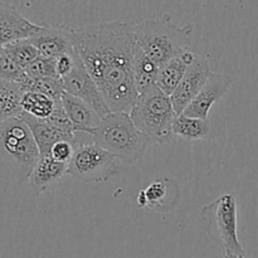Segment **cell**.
<instances>
[{"label": "cell", "instance_id": "cell-14", "mask_svg": "<svg viewBox=\"0 0 258 258\" xmlns=\"http://www.w3.org/2000/svg\"><path fill=\"white\" fill-rule=\"evenodd\" d=\"M62 105L71 123H72L76 135L77 134L91 135V133L100 125L101 120H102L100 115L88 103L71 93H63Z\"/></svg>", "mask_w": 258, "mask_h": 258}, {"label": "cell", "instance_id": "cell-26", "mask_svg": "<svg viewBox=\"0 0 258 258\" xmlns=\"http://www.w3.org/2000/svg\"><path fill=\"white\" fill-rule=\"evenodd\" d=\"M73 155H75V143L72 141H58L50 150V156L63 164H70Z\"/></svg>", "mask_w": 258, "mask_h": 258}, {"label": "cell", "instance_id": "cell-22", "mask_svg": "<svg viewBox=\"0 0 258 258\" xmlns=\"http://www.w3.org/2000/svg\"><path fill=\"white\" fill-rule=\"evenodd\" d=\"M4 49L12 57V59L18 66H20L23 70H25L30 63H33L39 57V52L34 47V44L30 42L29 38L18 39L14 40V42L8 43L7 45H4Z\"/></svg>", "mask_w": 258, "mask_h": 258}, {"label": "cell", "instance_id": "cell-18", "mask_svg": "<svg viewBox=\"0 0 258 258\" xmlns=\"http://www.w3.org/2000/svg\"><path fill=\"white\" fill-rule=\"evenodd\" d=\"M160 68L141 50L139 45H134V82L138 93L145 92L153 85H156V78Z\"/></svg>", "mask_w": 258, "mask_h": 258}, {"label": "cell", "instance_id": "cell-19", "mask_svg": "<svg viewBox=\"0 0 258 258\" xmlns=\"http://www.w3.org/2000/svg\"><path fill=\"white\" fill-rule=\"evenodd\" d=\"M174 136H179L184 141L193 143V141L204 140L211 134V126L208 120L198 117H190L184 113L178 115L174 120L173 125Z\"/></svg>", "mask_w": 258, "mask_h": 258}, {"label": "cell", "instance_id": "cell-11", "mask_svg": "<svg viewBox=\"0 0 258 258\" xmlns=\"http://www.w3.org/2000/svg\"><path fill=\"white\" fill-rule=\"evenodd\" d=\"M232 83H233V78L229 75L212 72L201 92L189 103L183 113L190 117L207 120L214 103L218 102L227 95Z\"/></svg>", "mask_w": 258, "mask_h": 258}, {"label": "cell", "instance_id": "cell-5", "mask_svg": "<svg viewBox=\"0 0 258 258\" xmlns=\"http://www.w3.org/2000/svg\"><path fill=\"white\" fill-rule=\"evenodd\" d=\"M204 229L224 253L244 254L238 239V207L234 194H223L201 209Z\"/></svg>", "mask_w": 258, "mask_h": 258}, {"label": "cell", "instance_id": "cell-9", "mask_svg": "<svg viewBox=\"0 0 258 258\" xmlns=\"http://www.w3.org/2000/svg\"><path fill=\"white\" fill-rule=\"evenodd\" d=\"M73 33L75 29L66 24H39L29 40L37 48L40 57L57 59L75 50Z\"/></svg>", "mask_w": 258, "mask_h": 258}, {"label": "cell", "instance_id": "cell-3", "mask_svg": "<svg viewBox=\"0 0 258 258\" xmlns=\"http://www.w3.org/2000/svg\"><path fill=\"white\" fill-rule=\"evenodd\" d=\"M93 143L126 164H135L153 143L134 123L128 112H110L91 133Z\"/></svg>", "mask_w": 258, "mask_h": 258}, {"label": "cell", "instance_id": "cell-17", "mask_svg": "<svg viewBox=\"0 0 258 258\" xmlns=\"http://www.w3.org/2000/svg\"><path fill=\"white\" fill-rule=\"evenodd\" d=\"M171 181L169 179H159L151 183L145 190L140 191L138 196V204L140 208L153 209L156 212L170 211V204L174 203L175 199L170 198Z\"/></svg>", "mask_w": 258, "mask_h": 258}, {"label": "cell", "instance_id": "cell-21", "mask_svg": "<svg viewBox=\"0 0 258 258\" xmlns=\"http://www.w3.org/2000/svg\"><path fill=\"white\" fill-rule=\"evenodd\" d=\"M24 91L19 85L0 80V122L22 113L20 100Z\"/></svg>", "mask_w": 258, "mask_h": 258}, {"label": "cell", "instance_id": "cell-20", "mask_svg": "<svg viewBox=\"0 0 258 258\" xmlns=\"http://www.w3.org/2000/svg\"><path fill=\"white\" fill-rule=\"evenodd\" d=\"M59 102L60 101H54L44 93L27 91L23 93L22 100H20V108H22V113H27L40 120H48L53 111L55 110L57 103Z\"/></svg>", "mask_w": 258, "mask_h": 258}, {"label": "cell", "instance_id": "cell-16", "mask_svg": "<svg viewBox=\"0 0 258 258\" xmlns=\"http://www.w3.org/2000/svg\"><path fill=\"white\" fill-rule=\"evenodd\" d=\"M197 54H194L190 50H184L179 53L176 57L169 60L168 63L160 67L156 78V86L163 91L165 95L171 96L176 87L179 86L180 81L183 80L186 70L193 62Z\"/></svg>", "mask_w": 258, "mask_h": 258}, {"label": "cell", "instance_id": "cell-10", "mask_svg": "<svg viewBox=\"0 0 258 258\" xmlns=\"http://www.w3.org/2000/svg\"><path fill=\"white\" fill-rule=\"evenodd\" d=\"M211 73L212 71L208 59L204 55H196L194 60L186 70L183 80L170 96L176 115H181L189 103L197 97L208 81Z\"/></svg>", "mask_w": 258, "mask_h": 258}, {"label": "cell", "instance_id": "cell-25", "mask_svg": "<svg viewBox=\"0 0 258 258\" xmlns=\"http://www.w3.org/2000/svg\"><path fill=\"white\" fill-rule=\"evenodd\" d=\"M25 72L33 80H43V78H60L57 73L55 59L38 57L33 63H30Z\"/></svg>", "mask_w": 258, "mask_h": 258}, {"label": "cell", "instance_id": "cell-27", "mask_svg": "<svg viewBox=\"0 0 258 258\" xmlns=\"http://www.w3.org/2000/svg\"><path fill=\"white\" fill-rule=\"evenodd\" d=\"M223 258H244V254H232V253H224Z\"/></svg>", "mask_w": 258, "mask_h": 258}, {"label": "cell", "instance_id": "cell-15", "mask_svg": "<svg viewBox=\"0 0 258 258\" xmlns=\"http://www.w3.org/2000/svg\"><path fill=\"white\" fill-rule=\"evenodd\" d=\"M66 174H68V164L59 163L50 155H43L35 164L28 181L35 196H40L53 185L59 183Z\"/></svg>", "mask_w": 258, "mask_h": 258}, {"label": "cell", "instance_id": "cell-6", "mask_svg": "<svg viewBox=\"0 0 258 258\" xmlns=\"http://www.w3.org/2000/svg\"><path fill=\"white\" fill-rule=\"evenodd\" d=\"M0 145L17 168L19 181L28 180L40 154L29 126L20 115L0 122Z\"/></svg>", "mask_w": 258, "mask_h": 258}, {"label": "cell", "instance_id": "cell-8", "mask_svg": "<svg viewBox=\"0 0 258 258\" xmlns=\"http://www.w3.org/2000/svg\"><path fill=\"white\" fill-rule=\"evenodd\" d=\"M62 82L66 92L71 93V95L76 96L80 100L88 103L100 115L101 118H103L111 112L100 88L97 87L96 82L92 80L90 73L87 72L80 55L76 59L75 66L70 71V73L62 77Z\"/></svg>", "mask_w": 258, "mask_h": 258}, {"label": "cell", "instance_id": "cell-23", "mask_svg": "<svg viewBox=\"0 0 258 258\" xmlns=\"http://www.w3.org/2000/svg\"><path fill=\"white\" fill-rule=\"evenodd\" d=\"M0 80L19 85L22 90L29 80V76L27 75L25 70H23L12 59L4 47L0 48Z\"/></svg>", "mask_w": 258, "mask_h": 258}, {"label": "cell", "instance_id": "cell-2", "mask_svg": "<svg viewBox=\"0 0 258 258\" xmlns=\"http://www.w3.org/2000/svg\"><path fill=\"white\" fill-rule=\"evenodd\" d=\"M133 34L136 45L160 68L190 48L194 25L179 27L171 22L170 15L164 14L159 19H148L133 25Z\"/></svg>", "mask_w": 258, "mask_h": 258}, {"label": "cell", "instance_id": "cell-7", "mask_svg": "<svg viewBox=\"0 0 258 258\" xmlns=\"http://www.w3.org/2000/svg\"><path fill=\"white\" fill-rule=\"evenodd\" d=\"M120 161L97 144L83 143L76 138L68 174L81 183H106L120 174Z\"/></svg>", "mask_w": 258, "mask_h": 258}, {"label": "cell", "instance_id": "cell-4", "mask_svg": "<svg viewBox=\"0 0 258 258\" xmlns=\"http://www.w3.org/2000/svg\"><path fill=\"white\" fill-rule=\"evenodd\" d=\"M176 116L170 96L165 95L156 85L140 93L130 111L134 123L150 139L153 145H165L173 140Z\"/></svg>", "mask_w": 258, "mask_h": 258}, {"label": "cell", "instance_id": "cell-24", "mask_svg": "<svg viewBox=\"0 0 258 258\" xmlns=\"http://www.w3.org/2000/svg\"><path fill=\"white\" fill-rule=\"evenodd\" d=\"M23 91H35V92L44 93L49 96L54 101H62V96L64 91V86L60 78H43V80H33L29 77L25 83Z\"/></svg>", "mask_w": 258, "mask_h": 258}, {"label": "cell", "instance_id": "cell-12", "mask_svg": "<svg viewBox=\"0 0 258 258\" xmlns=\"http://www.w3.org/2000/svg\"><path fill=\"white\" fill-rule=\"evenodd\" d=\"M38 28L39 24L27 19L17 8L0 2V48L14 40L29 38Z\"/></svg>", "mask_w": 258, "mask_h": 258}, {"label": "cell", "instance_id": "cell-13", "mask_svg": "<svg viewBox=\"0 0 258 258\" xmlns=\"http://www.w3.org/2000/svg\"><path fill=\"white\" fill-rule=\"evenodd\" d=\"M20 117L25 121L32 131L34 140L37 143L38 149H39L40 156L50 155V150L58 141L67 140L76 143V134L64 131L57 126L52 125L47 120H40L33 116L27 115V113H20Z\"/></svg>", "mask_w": 258, "mask_h": 258}, {"label": "cell", "instance_id": "cell-1", "mask_svg": "<svg viewBox=\"0 0 258 258\" xmlns=\"http://www.w3.org/2000/svg\"><path fill=\"white\" fill-rule=\"evenodd\" d=\"M75 49L111 112L130 113L139 93L134 82L133 25L120 20L75 29Z\"/></svg>", "mask_w": 258, "mask_h": 258}]
</instances>
